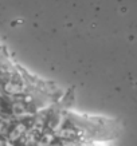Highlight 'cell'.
Wrapping results in <instances>:
<instances>
[{
  "instance_id": "obj_1",
  "label": "cell",
  "mask_w": 137,
  "mask_h": 146,
  "mask_svg": "<svg viewBox=\"0 0 137 146\" xmlns=\"http://www.w3.org/2000/svg\"><path fill=\"white\" fill-rule=\"evenodd\" d=\"M24 89H26V83L22 76L18 75H13L12 78H9L4 84L5 93L11 94V95H19L24 91Z\"/></svg>"
},
{
  "instance_id": "obj_2",
  "label": "cell",
  "mask_w": 137,
  "mask_h": 146,
  "mask_svg": "<svg viewBox=\"0 0 137 146\" xmlns=\"http://www.w3.org/2000/svg\"><path fill=\"white\" fill-rule=\"evenodd\" d=\"M27 131V126L26 123H23V122H20V123H18L15 127L11 130L8 133V141L9 142H15L18 141V139H20V138L26 134Z\"/></svg>"
},
{
  "instance_id": "obj_3",
  "label": "cell",
  "mask_w": 137,
  "mask_h": 146,
  "mask_svg": "<svg viewBox=\"0 0 137 146\" xmlns=\"http://www.w3.org/2000/svg\"><path fill=\"white\" fill-rule=\"evenodd\" d=\"M63 123H65V117H63L61 113H57V114H54L49 121V127L58 133L59 130H62L63 129Z\"/></svg>"
},
{
  "instance_id": "obj_4",
  "label": "cell",
  "mask_w": 137,
  "mask_h": 146,
  "mask_svg": "<svg viewBox=\"0 0 137 146\" xmlns=\"http://www.w3.org/2000/svg\"><path fill=\"white\" fill-rule=\"evenodd\" d=\"M12 114H13V117H16V118H23V117L27 114L26 105L20 101L15 102L12 105Z\"/></svg>"
},
{
  "instance_id": "obj_5",
  "label": "cell",
  "mask_w": 137,
  "mask_h": 146,
  "mask_svg": "<svg viewBox=\"0 0 137 146\" xmlns=\"http://www.w3.org/2000/svg\"><path fill=\"white\" fill-rule=\"evenodd\" d=\"M54 139H55L54 134L50 133V131H46V133L42 134L39 137V139L36 141V146H51Z\"/></svg>"
},
{
  "instance_id": "obj_6",
  "label": "cell",
  "mask_w": 137,
  "mask_h": 146,
  "mask_svg": "<svg viewBox=\"0 0 137 146\" xmlns=\"http://www.w3.org/2000/svg\"><path fill=\"white\" fill-rule=\"evenodd\" d=\"M38 138H36V131L35 130H27L26 134L23 135V143L26 146H32L35 145Z\"/></svg>"
},
{
  "instance_id": "obj_7",
  "label": "cell",
  "mask_w": 137,
  "mask_h": 146,
  "mask_svg": "<svg viewBox=\"0 0 137 146\" xmlns=\"http://www.w3.org/2000/svg\"><path fill=\"white\" fill-rule=\"evenodd\" d=\"M58 135H61L65 141H71L77 135V131L73 130V129H62V130L58 131Z\"/></svg>"
},
{
  "instance_id": "obj_8",
  "label": "cell",
  "mask_w": 137,
  "mask_h": 146,
  "mask_svg": "<svg viewBox=\"0 0 137 146\" xmlns=\"http://www.w3.org/2000/svg\"><path fill=\"white\" fill-rule=\"evenodd\" d=\"M7 133H9V121H0V135H5Z\"/></svg>"
},
{
  "instance_id": "obj_9",
  "label": "cell",
  "mask_w": 137,
  "mask_h": 146,
  "mask_svg": "<svg viewBox=\"0 0 137 146\" xmlns=\"http://www.w3.org/2000/svg\"><path fill=\"white\" fill-rule=\"evenodd\" d=\"M0 146H13V145H12V142H9L8 139L0 138Z\"/></svg>"
}]
</instances>
